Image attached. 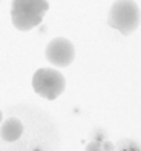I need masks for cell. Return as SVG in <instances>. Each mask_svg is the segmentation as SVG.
Masks as SVG:
<instances>
[{
	"instance_id": "6da1fadb",
	"label": "cell",
	"mask_w": 141,
	"mask_h": 151,
	"mask_svg": "<svg viewBox=\"0 0 141 151\" xmlns=\"http://www.w3.org/2000/svg\"><path fill=\"white\" fill-rule=\"evenodd\" d=\"M47 10H49L47 0H13L11 23L20 31H29L39 26Z\"/></svg>"
},
{
	"instance_id": "7a4b0ae2",
	"label": "cell",
	"mask_w": 141,
	"mask_h": 151,
	"mask_svg": "<svg viewBox=\"0 0 141 151\" xmlns=\"http://www.w3.org/2000/svg\"><path fill=\"white\" fill-rule=\"evenodd\" d=\"M140 21L141 15L136 2H133V0H115L112 4L107 18V23L110 28L128 36L140 26Z\"/></svg>"
},
{
	"instance_id": "3957f363",
	"label": "cell",
	"mask_w": 141,
	"mask_h": 151,
	"mask_svg": "<svg viewBox=\"0 0 141 151\" xmlns=\"http://www.w3.org/2000/svg\"><path fill=\"white\" fill-rule=\"evenodd\" d=\"M33 88L41 98L54 101L65 89V78L59 70L39 68L33 76Z\"/></svg>"
},
{
	"instance_id": "277c9868",
	"label": "cell",
	"mask_w": 141,
	"mask_h": 151,
	"mask_svg": "<svg viewBox=\"0 0 141 151\" xmlns=\"http://www.w3.org/2000/svg\"><path fill=\"white\" fill-rule=\"evenodd\" d=\"M46 59L54 67H68L75 59V47L65 37H55L47 44Z\"/></svg>"
},
{
	"instance_id": "5b68a950",
	"label": "cell",
	"mask_w": 141,
	"mask_h": 151,
	"mask_svg": "<svg viewBox=\"0 0 141 151\" xmlns=\"http://www.w3.org/2000/svg\"><path fill=\"white\" fill-rule=\"evenodd\" d=\"M21 133H23V124L15 117L7 119L0 128V137L5 141H16L21 137Z\"/></svg>"
},
{
	"instance_id": "8992f818",
	"label": "cell",
	"mask_w": 141,
	"mask_h": 151,
	"mask_svg": "<svg viewBox=\"0 0 141 151\" xmlns=\"http://www.w3.org/2000/svg\"><path fill=\"white\" fill-rule=\"evenodd\" d=\"M86 151H102L101 143H99L97 140L91 141V143H88V146H86Z\"/></svg>"
},
{
	"instance_id": "52a82bcc",
	"label": "cell",
	"mask_w": 141,
	"mask_h": 151,
	"mask_svg": "<svg viewBox=\"0 0 141 151\" xmlns=\"http://www.w3.org/2000/svg\"><path fill=\"white\" fill-rule=\"evenodd\" d=\"M101 148H102V151H114V143H110V141H102Z\"/></svg>"
},
{
	"instance_id": "ba28073f",
	"label": "cell",
	"mask_w": 141,
	"mask_h": 151,
	"mask_svg": "<svg viewBox=\"0 0 141 151\" xmlns=\"http://www.w3.org/2000/svg\"><path fill=\"white\" fill-rule=\"evenodd\" d=\"M0 124H2V111H0Z\"/></svg>"
}]
</instances>
